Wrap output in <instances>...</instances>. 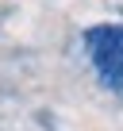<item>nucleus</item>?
<instances>
[{"label":"nucleus","instance_id":"nucleus-1","mask_svg":"<svg viewBox=\"0 0 123 131\" xmlns=\"http://www.w3.org/2000/svg\"><path fill=\"white\" fill-rule=\"evenodd\" d=\"M85 50L100 85L123 96V23H96L85 31Z\"/></svg>","mask_w":123,"mask_h":131}]
</instances>
